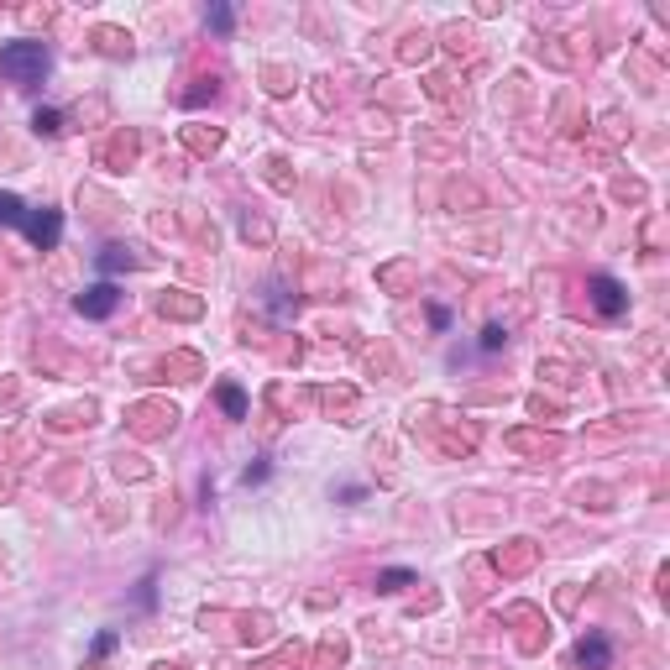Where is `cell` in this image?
<instances>
[{
	"label": "cell",
	"mask_w": 670,
	"mask_h": 670,
	"mask_svg": "<svg viewBox=\"0 0 670 670\" xmlns=\"http://www.w3.org/2000/svg\"><path fill=\"white\" fill-rule=\"evenodd\" d=\"M0 226H27V205L16 194H0Z\"/></svg>",
	"instance_id": "6"
},
{
	"label": "cell",
	"mask_w": 670,
	"mask_h": 670,
	"mask_svg": "<svg viewBox=\"0 0 670 670\" xmlns=\"http://www.w3.org/2000/svg\"><path fill=\"white\" fill-rule=\"evenodd\" d=\"M0 74H11L21 84H37L48 74V48H42V42H6V48H0Z\"/></svg>",
	"instance_id": "1"
},
{
	"label": "cell",
	"mask_w": 670,
	"mask_h": 670,
	"mask_svg": "<svg viewBox=\"0 0 670 670\" xmlns=\"http://www.w3.org/2000/svg\"><path fill=\"white\" fill-rule=\"evenodd\" d=\"M409 582H414L409 571H383V576H377V587H383V592H398V587H409Z\"/></svg>",
	"instance_id": "8"
},
{
	"label": "cell",
	"mask_w": 670,
	"mask_h": 670,
	"mask_svg": "<svg viewBox=\"0 0 670 670\" xmlns=\"http://www.w3.org/2000/svg\"><path fill=\"white\" fill-rule=\"evenodd\" d=\"M116 283H95V288H84L79 294V315H89V320H105L110 309H116Z\"/></svg>",
	"instance_id": "2"
},
{
	"label": "cell",
	"mask_w": 670,
	"mask_h": 670,
	"mask_svg": "<svg viewBox=\"0 0 670 670\" xmlns=\"http://www.w3.org/2000/svg\"><path fill=\"white\" fill-rule=\"evenodd\" d=\"M576 660H582L587 670H608L613 650H608V639H602V634H587L582 644H576Z\"/></svg>",
	"instance_id": "4"
},
{
	"label": "cell",
	"mask_w": 670,
	"mask_h": 670,
	"mask_svg": "<svg viewBox=\"0 0 670 670\" xmlns=\"http://www.w3.org/2000/svg\"><path fill=\"white\" fill-rule=\"evenodd\" d=\"M210 27H215V32H226V27H231V11H226V6H215V11H210Z\"/></svg>",
	"instance_id": "9"
},
{
	"label": "cell",
	"mask_w": 670,
	"mask_h": 670,
	"mask_svg": "<svg viewBox=\"0 0 670 670\" xmlns=\"http://www.w3.org/2000/svg\"><path fill=\"white\" fill-rule=\"evenodd\" d=\"M21 231H27L32 241H37V247H53V241H58V231H63V220L48 210V215H27V226H21Z\"/></svg>",
	"instance_id": "5"
},
{
	"label": "cell",
	"mask_w": 670,
	"mask_h": 670,
	"mask_svg": "<svg viewBox=\"0 0 670 670\" xmlns=\"http://www.w3.org/2000/svg\"><path fill=\"white\" fill-rule=\"evenodd\" d=\"M37 131H58V110H37Z\"/></svg>",
	"instance_id": "10"
},
{
	"label": "cell",
	"mask_w": 670,
	"mask_h": 670,
	"mask_svg": "<svg viewBox=\"0 0 670 670\" xmlns=\"http://www.w3.org/2000/svg\"><path fill=\"white\" fill-rule=\"evenodd\" d=\"M592 299H597V309H602V315H623V304H629V299H623V288H618L608 273H602V278H592Z\"/></svg>",
	"instance_id": "3"
},
{
	"label": "cell",
	"mask_w": 670,
	"mask_h": 670,
	"mask_svg": "<svg viewBox=\"0 0 670 670\" xmlns=\"http://www.w3.org/2000/svg\"><path fill=\"white\" fill-rule=\"evenodd\" d=\"M220 404H226V414H231V419H241V414H247V398H241V388H231V383L220 388Z\"/></svg>",
	"instance_id": "7"
}]
</instances>
